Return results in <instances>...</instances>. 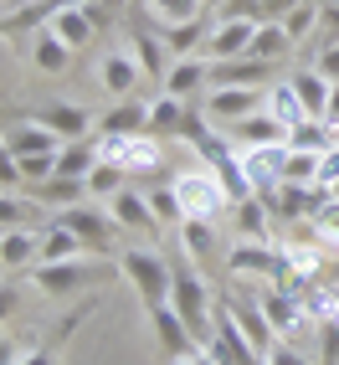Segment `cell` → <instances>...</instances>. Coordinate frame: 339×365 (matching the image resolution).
Returning <instances> with one entry per match:
<instances>
[{
    "instance_id": "44dd1931",
    "label": "cell",
    "mask_w": 339,
    "mask_h": 365,
    "mask_svg": "<svg viewBox=\"0 0 339 365\" xmlns=\"http://www.w3.org/2000/svg\"><path fill=\"white\" fill-rule=\"evenodd\" d=\"M288 88L298 93V103L308 108V118H324V113H329V98H334V83L324 78L319 67H303V72H293V78H288Z\"/></svg>"
},
{
    "instance_id": "f1b7e54d",
    "label": "cell",
    "mask_w": 339,
    "mask_h": 365,
    "mask_svg": "<svg viewBox=\"0 0 339 365\" xmlns=\"http://www.w3.org/2000/svg\"><path fill=\"white\" fill-rule=\"evenodd\" d=\"M175 232H180V247L196 257V262L211 257V247H216V227H211V216H185Z\"/></svg>"
},
{
    "instance_id": "52a82bcc",
    "label": "cell",
    "mask_w": 339,
    "mask_h": 365,
    "mask_svg": "<svg viewBox=\"0 0 339 365\" xmlns=\"http://www.w3.org/2000/svg\"><path fill=\"white\" fill-rule=\"evenodd\" d=\"M150 324H155V339H160V355L165 360H185L201 350V339L190 334V324L175 314V304H155L150 309Z\"/></svg>"
},
{
    "instance_id": "7dc6e473",
    "label": "cell",
    "mask_w": 339,
    "mask_h": 365,
    "mask_svg": "<svg viewBox=\"0 0 339 365\" xmlns=\"http://www.w3.org/2000/svg\"><path fill=\"white\" fill-rule=\"evenodd\" d=\"M0 365H21V350H16L11 334H0Z\"/></svg>"
},
{
    "instance_id": "4316f807",
    "label": "cell",
    "mask_w": 339,
    "mask_h": 365,
    "mask_svg": "<svg viewBox=\"0 0 339 365\" xmlns=\"http://www.w3.org/2000/svg\"><path fill=\"white\" fill-rule=\"evenodd\" d=\"M124 185H129V170L118 160H98V165H93V175H88V201H113Z\"/></svg>"
},
{
    "instance_id": "e575fe53",
    "label": "cell",
    "mask_w": 339,
    "mask_h": 365,
    "mask_svg": "<svg viewBox=\"0 0 339 365\" xmlns=\"http://www.w3.org/2000/svg\"><path fill=\"white\" fill-rule=\"evenodd\" d=\"M36 190H41V201H46V206H78V201H88V180H67V175L41 180Z\"/></svg>"
},
{
    "instance_id": "60d3db41",
    "label": "cell",
    "mask_w": 339,
    "mask_h": 365,
    "mask_svg": "<svg viewBox=\"0 0 339 365\" xmlns=\"http://www.w3.org/2000/svg\"><path fill=\"white\" fill-rule=\"evenodd\" d=\"M26 185V175H21V160L11 155V144L0 139V190H21Z\"/></svg>"
},
{
    "instance_id": "30bf717a",
    "label": "cell",
    "mask_w": 339,
    "mask_h": 365,
    "mask_svg": "<svg viewBox=\"0 0 339 365\" xmlns=\"http://www.w3.org/2000/svg\"><path fill=\"white\" fill-rule=\"evenodd\" d=\"M103 160H118L129 175H144V170L160 165V139L155 134H129V139H103L98 144Z\"/></svg>"
},
{
    "instance_id": "7bdbcfd3",
    "label": "cell",
    "mask_w": 339,
    "mask_h": 365,
    "mask_svg": "<svg viewBox=\"0 0 339 365\" xmlns=\"http://www.w3.org/2000/svg\"><path fill=\"white\" fill-rule=\"evenodd\" d=\"M319 365H339V319L319 324Z\"/></svg>"
},
{
    "instance_id": "4dcf8cb0",
    "label": "cell",
    "mask_w": 339,
    "mask_h": 365,
    "mask_svg": "<svg viewBox=\"0 0 339 365\" xmlns=\"http://www.w3.org/2000/svg\"><path fill=\"white\" fill-rule=\"evenodd\" d=\"M268 113H273V118H278V124H283V129H288V134H293V129H298V124H308V108H303V103H298V93H293V88H288V83H283V88H273V93H268Z\"/></svg>"
},
{
    "instance_id": "4fadbf2b",
    "label": "cell",
    "mask_w": 339,
    "mask_h": 365,
    "mask_svg": "<svg viewBox=\"0 0 339 365\" xmlns=\"http://www.w3.org/2000/svg\"><path fill=\"white\" fill-rule=\"evenodd\" d=\"M0 139L11 144V155H16V160H26V155H57L62 144H67V139H57L52 129H46L41 118H21V124H11Z\"/></svg>"
},
{
    "instance_id": "8992f818",
    "label": "cell",
    "mask_w": 339,
    "mask_h": 365,
    "mask_svg": "<svg viewBox=\"0 0 339 365\" xmlns=\"http://www.w3.org/2000/svg\"><path fill=\"white\" fill-rule=\"evenodd\" d=\"M108 206V216L118 222V232H134V237H160L165 232V222L155 216V206H150V196H139L134 185H124L113 201H103Z\"/></svg>"
},
{
    "instance_id": "bcb514c9",
    "label": "cell",
    "mask_w": 339,
    "mask_h": 365,
    "mask_svg": "<svg viewBox=\"0 0 339 365\" xmlns=\"http://www.w3.org/2000/svg\"><path fill=\"white\" fill-rule=\"evenodd\" d=\"M16 309H21V294H16V288H0V324H6Z\"/></svg>"
},
{
    "instance_id": "7402d4cb",
    "label": "cell",
    "mask_w": 339,
    "mask_h": 365,
    "mask_svg": "<svg viewBox=\"0 0 339 365\" xmlns=\"http://www.w3.org/2000/svg\"><path fill=\"white\" fill-rule=\"evenodd\" d=\"M31 118H41L57 139H88V124H93L88 108H78V103H46V108H36Z\"/></svg>"
},
{
    "instance_id": "d4e9b609",
    "label": "cell",
    "mask_w": 339,
    "mask_h": 365,
    "mask_svg": "<svg viewBox=\"0 0 339 365\" xmlns=\"http://www.w3.org/2000/svg\"><path fill=\"white\" fill-rule=\"evenodd\" d=\"M190 124V113H185V98H175V93H160V98L150 103V134H170V139H180Z\"/></svg>"
},
{
    "instance_id": "7c38bea8",
    "label": "cell",
    "mask_w": 339,
    "mask_h": 365,
    "mask_svg": "<svg viewBox=\"0 0 339 365\" xmlns=\"http://www.w3.org/2000/svg\"><path fill=\"white\" fill-rule=\"evenodd\" d=\"M226 262H231V273H257V278H278L283 273V252L273 242H252V237H241L226 252Z\"/></svg>"
},
{
    "instance_id": "5b68a950",
    "label": "cell",
    "mask_w": 339,
    "mask_h": 365,
    "mask_svg": "<svg viewBox=\"0 0 339 365\" xmlns=\"http://www.w3.org/2000/svg\"><path fill=\"white\" fill-rule=\"evenodd\" d=\"M170 190H175V201L185 206V216H216L221 206H236L211 170H185V175L170 180Z\"/></svg>"
},
{
    "instance_id": "f907efd6",
    "label": "cell",
    "mask_w": 339,
    "mask_h": 365,
    "mask_svg": "<svg viewBox=\"0 0 339 365\" xmlns=\"http://www.w3.org/2000/svg\"><path fill=\"white\" fill-rule=\"evenodd\" d=\"M88 6H113V0H88Z\"/></svg>"
},
{
    "instance_id": "d6986e66",
    "label": "cell",
    "mask_w": 339,
    "mask_h": 365,
    "mask_svg": "<svg viewBox=\"0 0 339 365\" xmlns=\"http://www.w3.org/2000/svg\"><path fill=\"white\" fill-rule=\"evenodd\" d=\"M221 304H226V309H231V319H236V324H241V334H247V339H252V345H257V350H262V355H268V350H273V345H278V339H273V334H278V329H273V324H268V314H262V304H247V299H236V294H226V299H221Z\"/></svg>"
},
{
    "instance_id": "277c9868",
    "label": "cell",
    "mask_w": 339,
    "mask_h": 365,
    "mask_svg": "<svg viewBox=\"0 0 339 365\" xmlns=\"http://www.w3.org/2000/svg\"><path fill=\"white\" fill-rule=\"evenodd\" d=\"M57 222H67L72 232H78V242L88 247V257H108V252H113V232H118V222L108 216V206H98V201H78V206H62Z\"/></svg>"
},
{
    "instance_id": "cb8c5ba5",
    "label": "cell",
    "mask_w": 339,
    "mask_h": 365,
    "mask_svg": "<svg viewBox=\"0 0 339 365\" xmlns=\"http://www.w3.org/2000/svg\"><path fill=\"white\" fill-rule=\"evenodd\" d=\"M206 78H211V57H175V62H170V72H165V93L190 98Z\"/></svg>"
},
{
    "instance_id": "7a4b0ae2",
    "label": "cell",
    "mask_w": 339,
    "mask_h": 365,
    "mask_svg": "<svg viewBox=\"0 0 339 365\" xmlns=\"http://www.w3.org/2000/svg\"><path fill=\"white\" fill-rule=\"evenodd\" d=\"M118 273H124V278H129V288L144 299V309L170 304V262H165L160 252H144V247L118 252Z\"/></svg>"
},
{
    "instance_id": "2e32d148",
    "label": "cell",
    "mask_w": 339,
    "mask_h": 365,
    "mask_svg": "<svg viewBox=\"0 0 339 365\" xmlns=\"http://www.w3.org/2000/svg\"><path fill=\"white\" fill-rule=\"evenodd\" d=\"M231 139L241 144V150H268V144H288V129L278 124V118L268 108H257L252 118H236V124H226Z\"/></svg>"
},
{
    "instance_id": "f6af8a7d",
    "label": "cell",
    "mask_w": 339,
    "mask_h": 365,
    "mask_svg": "<svg viewBox=\"0 0 339 365\" xmlns=\"http://www.w3.org/2000/svg\"><path fill=\"white\" fill-rule=\"evenodd\" d=\"M319 72L329 83H339V46H324V57H319Z\"/></svg>"
},
{
    "instance_id": "f546056e",
    "label": "cell",
    "mask_w": 339,
    "mask_h": 365,
    "mask_svg": "<svg viewBox=\"0 0 339 365\" xmlns=\"http://www.w3.org/2000/svg\"><path fill=\"white\" fill-rule=\"evenodd\" d=\"M129 46H134V62L144 67V78H155V83H165V72H170V52H165V41H155V36H144V31H134L129 36Z\"/></svg>"
},
{
    "instance_id": "3957f363",
    "label": "cell",
    "mask_w": 339,
    "mask_h": 365,
    "mask_svg": "<svg viewBox=\"0 0 339 365\" xmlns=\"http://www.w3.org/2000/svg\"><path fill=\"white\" fill-rule=\"evenodd\" d=\"M108 278V267L103 262H88V257H67V262H36L31 267V283L41 288V294H78V288H93V283H103Z\"/></svg>"
},
{
    "instance_id": "ba28073f",
    "label": "cell",
    "mask_w": 339,
    "mask_h": 365,
    "mask_svg": "<svg viewBox=\"0 0 339 365\" xmlns=\"http://www.w3.org/2000/svg\"><path fill=\"white\" fill-rule=\"evenodd\" d=\"M257 108H268V98L252 88V83H221L206 93V113L221 118V124H236V118H252Z\"/></svg>"
},
{
    "instance_id": "836d02e7",
    "label": "cell",
    "mask_w": 339,
    "mask_h": 365,
    "mask_svg": "<svg viewBox=\"0 0 339 365\" xmlns=\"http://www.w3.org/2000/svg\"><path fill=\"white\" fill-rule=\"evenodd\" d=\"M319 165H324V155H313V150H293V144H288L283 180H288V185H308L313 175H319ZM283 180H278V185H283Z\"/></svg>"
},
{
    "instance_id": "603a6c76",
    "label": "cell",
    "mask_w": 339,
    "mask_h": 365,
    "mask_svg": "<svg viewBox=\"0 0 339 365\" xmlns=\"http://www.w3.org/2000/svg\"><path fill=\"white\" fill-rule=\"evenodd\" d=\"M98 160H103V150H98L93 139H67L62 150H57V175H67V180H88Z\"/></svg>"
},
{
    "instance_id": "b9f144b4",
    "label": "cell",
    "mask_w": 339,
    "mask_h": 365,
    "mask_svg": "<svg viewBox=\"0 0 339 365\" xmlns=\"http://www.w3.org/2000/svg\"><path fill=\"white\" fill-rule=\"evenodd\" d=\"M26 206L31 201H16V190H0V232H11L26 222Z\"/></svg>"
},
{
    "instance_id": "8fae6325",
    "label": "cell",
    "mask_w": 339,
    "mask_h": 365,
    "mask_svg": "<svg viewBox=\"0 0 339 365\" xmlns=\"http://www.w3.org/2000/svg\"><path fill=\"white\" fill-rule=\"evenodd\" d=\"M26 57H31V67H36V72H46V78H62V72L72 67V46H67L52 26H46V21H41V26L26 36Z\"/></svg>"
},
{
    "instance_id": "ee69618b",
    "label": "cell",
    "mask_w": 339,
    "mask_h": 365,
    "mask_svg": "<svg viewBox=\"0 0 339 365\" xmlns=\"http://www.w3.org/2000/svg\"><path fill=\"white\" fill-rule=\"evenodd\" d=\"M268 365H308V360H303L293 345H273V350H268Z\"/></svg>"
},
{
    "instance_id": "1f68e13d",
    "label": "cell",
    "mask_w": 339,
    "mask_h": 365,
    "mask_svg": "<svg viewBox=\"0 0 339 365\" xmlns=\"http://www.w3.org/2000/svg\"><path fill=\"white\" fill-rule=\"evenodd\" d=\"M206 21H180V26H165V52L170 57H196V46L206 41Z\"/></svg>"
},
{
    "instance_id": "681fc988",
    "label": "cell",
    "mask_w": 339,
    "mask_h": 365,
    "mask_svg": "<svg viewBox=\"0 0 339 365\" xmlns=\"http://www.w3.org/2000/svg\"><path fill=\"white\" fill-rule=\"evenodd\" d=\"M170 365H211V355H206V350H196V355H185V360H170Z\"/></svg>"
},
{
    "instance_id": "c3c4849f",
    "label": "cell",
    "mask_w": 339,
    "mask_h": 365,
    "mask_svg": "<svg viewBox=\"0 0 339 365\" xmlns=\"http://www.w3.org/2000/svg\"><path fill=\"white\" fill-rule=\"evenodd\" d=\"M324 118H329V129H339V83H334V98H329V113Z\"/></svg>"
},
{
    "instance_id": "f35d334b",
    "label": "cell",
    "mask_w": 339,
    "mask_h": 365,
    "mask_svg": "<svg viewBox=\"0 0 339 365\" xmlns=\"http://www.w3.org/2000/svg\"><path fill=\"white\" fill-rule=\"evenodd\" d=\"M313 21H319V6H313V0H298V6L283 16V31L293 36V41H303V36L313 31Z\"/></svg>"
},
{
    "instance_id": "5bb4252c",
    "label": "cell",
    "mask_w": 339,
    "mask_h": 365,
    "mask_svg": "<svg viewBox=\"0 0 339 365\" xmlns=\"http://www.w3.org/2000/svg\"><path fill=\"white\" fill-rule=\"evenodd\" d=\"M98 134L103 139H129V134H150V103L139 98H118L103 118H98Z\"/></svg>"
},
{
    "instance_id": "83f0119b",
    "label": "cell",
    "mask_w": 339,
    "mask_h": 365,
    "mask_svg": "<svg viewBox=\"0 0 339 365\" xmlns=\"http://www.w3.org/2000/svg\"><path fill=\"white\" fill-rule=\"evenodd\" d=\"M288 46H293V36L283 31V21H262L257 36H252V52H247V57H257V62H283V57H288Z\"/></svg>"
},
{
    "instance_id": "484cf974",
    "label": "cell",
    "mask_w": 339,
    "mask_h": 365,
    "mask_svg": "<svg viewBox=\"0 0 339 365\" xmlns=\"http://www.w3.org/2000/svg\"><path fill=\"white\" fill-rule=\"evenodd\" d=\"M88 247L78 242V232H72L67 222H46L41 227V262H67V257H83Z\"/></svg>"
},
{
    "instance_id": "d590c367",
    "label": "cell",
    "mask_w": 339,
    "mask_h": 365,
    "mask_svg": "<svg viewBox=\"0 0 339 365\" xmlns=\"http://www.w3.org/2000/svg\"><path fill=\"white\" fill-rule=\"evenodd\" d=\"M236 232L252 237V242H268V206H262L257 196L236 201Z\"/></svg>"
},
{
    "instance_id": "9c48e42d",
    "label": "cell",
    "mask_w": 339,
    "mask_h": 365,
    "mask_svg": "<svg viewBox=\"0 0 339 365\" xmlns=\"http://www.w3.org/2000/svg\"><path fill=\"white\" fill-rule=\"evenodd\" d=\"M257 26H262V21H216V31L206 36V52H201V57H211V62H236V57H247Z\"/></svg>"
},
{
    "instance_id": "6da1fadb",
    "label": "cell",
    "mask_w": 339,
    "mask_h": 365,
    "mask_svg": "<svg viewBox=\"0 0 339 365\" xmlns=\"http://www.w3.org/2000/svg\"><path fill=\"white\" fill-rule=\"evenodd\" d=\"M170 304H175V314L190 324V334H196L201 350H206L211 324H216V314H211V288H206V278L196 273V262H190L185 247L170 257Z\"/></svg>"
},
{
    "instance_id": "74e56055",
    "label": "cell",
    "mask_w": 339,
    "mask_h": 365,
    "mask_svg": "<svg viewBox=\"0 0 339 365\" xmlns=\"http://www.w3.org/2000/svg\"><path fill=\"white\" fill-rule=\"evenodd\" d=\"M150 206H155V216H160L165 227H180L185 222V206L175 201V190H170V185H155L150 190Z\"/></svg>"
},
{
    "instance_id": "816d5d0a",
    "label": "cell",
    "mask_w": 339,
    "mask_h": 365,
    "mask_svg": "<svg viewBox=\"0 0 339 365\" xmlns=\"http://www.w3.org/2000/svg\"><path fill=\"white\" fill-rule=\"evenodd\" d=\"M6 6H21V0H6Z\"/></svg>"
},
{
    "instance_id": "e0dca14e",
    "label": "cell",
    "mask_w": 339,
    "mask_h": 365,
    "mask_svg": "<svg viewBox=\"0 0 339 365\" xmlns=\"http://www.w3.org/2000/svg\"><path fill=\"white\" fill-rule=\"evenodd\" d=\"M46 26H52V31L72 46V52H83V46L93 41V11H88V6H72V0H62V6H52Z\"/></svg>"
},
{
    "instance_id": "d6a6232c",
    "label": "cell",
    "mask_w": 339,
    "mask_h": 365,
    "mask_svg": "<svg viewBox=\"0 0 339 365\" xmlns=\"http://www.w3.org/2000/svg\"><path fill=\"white\" fill-rule=\"evenodd\" d=\"M201 6L206 0H144V11H150L160 26H180V21H201Z\"/></svg>"
},
{
    "instance_id": "ab89813d",
    "label": "cell",
    "mask_w": 339,
    "mask_h": 365,
    "mask_svg": "<svg viewBox=\"0 0 339 365\" xmlns=\"http://www.w3.org/2000/svg\"><path fill=\"white\" fill-rule=\"evenodd\" d=\"M83 319V309L78 314H72V319L67 324H57V339H52V345H36V350H26V355H21V365H57V345H62V339H67V329L72 324H78Z\"/></svg>"
},
{
    "instance_id": "f5cc1de1",
    "label": "cell",
    "mask_w": 339,
    "mask_h": 365,
    "mask_svg": "<svg viewBox=\"0 0 339 365\" xmlns=\"http://www.w3.org/2000/svg\"><path fill=\"white\" fill-rule=\"evenodd\" d=\"M334 309H339V294H334Z\"/></svg>"
},
{
    "instance_id": "9a60e30c",
    "label": "cell",
    "mask_w": 339,
    "mask_h": 365,
    "mask_svg": "<svg viewBox=\"0 0 339 365\" xmlns=\"http://www.w3.org/2000/svg\"><path fill=\"white\" fill-rule=\"evenodd\" d=\"M98 83H103L108 98H134V88L144 83V67H139L129 52H108V57L98 62Z\"/></svg>"
},
{
    "instance_id": "ac0fdd59",
    "label": "cell",
    "mask_w": 339,
    "mask_h": 365,
    "mask_svg": "<svg viewBox=\"0 0 339 365\" xmlns=\"http://www.w3.org/2000/svg\"><path fill=\"white\" fill-rule=\"evenodd\" d=\"M36 262H41V232H26V227L0 232V267L6 273H21V267H36Z\"/></svg>"
},
{
    "instance_id": "8d00e7d4",
    "label": "cell",
    "mask_w": 339,
    "mask_h": 365,
    "mask_svg": "<svg viewBox=\"0 0 339 365\" xmlns=\"http://www.w3.org/2000/svg\"><path fill=\"white\" fill-rule=\"evenodd\" d=\"M329 139H334V129L319 124V118H308V124H298L293 134H288V144H293V150H313V155H324Z\"/></svg>"
},
{
    "instance_id": "ffe728a7",
    "label": "cell",
    "mask_w": 339,
    "mask_h": 365,
    "mask_svg": "<svg viewBox=\"0 0 339 365\" xmlns=\"http://www.w3.org/2000/svg\"><path fill=\"white\" fill-rule=\"evenodd\" d=\"M262 314H268V324L278 329V334H293L298 324H303V309H298V299H293V288H283V283H273V288H262Z\"/></svg>"
}]
</instances>
